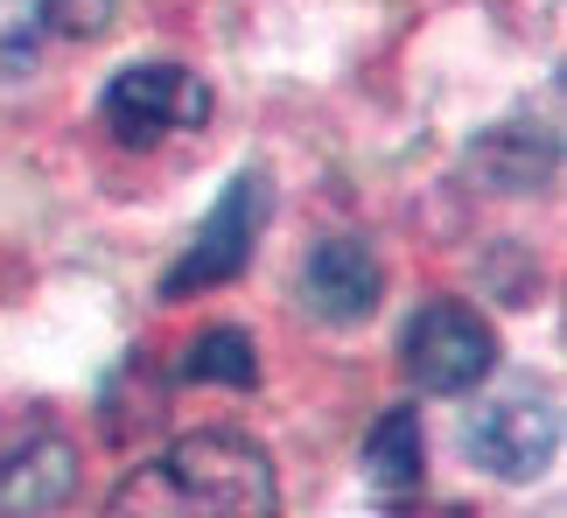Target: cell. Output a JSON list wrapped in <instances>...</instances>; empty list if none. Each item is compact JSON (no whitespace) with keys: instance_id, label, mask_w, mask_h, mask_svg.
<instances>
[{"instance_id":"cell-1","label":"cell","mask_w":567,"mask_h":518,"mask_svg":"<svg viewBox=\"0 0 567 518\" xmlns=\"http://www.w3.org/2000/svg\"><path fill=\"white\" fill-rule=\"evenodd\" d=\"M274 463L246 435L204 427L183 435L162 463H141L113 490L105 518H274Z\"/></svg>"},{"instance_id":"cell-2","label":"cell","mask_w":567,"mask_h":518,"mask_svg":"<svg viewBox=\"0 0 567 518\" xmlns=\"http://www.w3.org/2000/svg\"><path fill=\"white\" fill-rule=\"evenodd\" d=\"M267 210H274V189H267V176H259V168L231 176V189L217 197V210L196 225L189 252L162 273V294L183 301V294H204V288H225V280H238V273L252 267V239H259V225H267Z\"/></svg>"},{"instance_id":"cell-3","label":"cell","mask_w":567,"mask_h":518,"mask_svg":"<svg viewBox=\"0 0 567 518\" xmlns=\"http://www.w3.org/2000/svg\"><path fill=\"white\" fill-rule=\"evenodd\" d=\"M105 126H113L120 147H155L183 126L210 120V84L183 71V63H126V71L105 84Z\"/></svg>"},{"instance_id":"cell-4","label":"cell","mask_w":567,"mask_h":518,"mask_svg":"<svg viewBox=\"0 0 567 518\" xmlns=\"http://www.w3.org/2000/svg\"><path fill=\"white\" fill-rule=\"evenodd\" d=\"M497 364V336L491 322L463 309V301H427L406 330V372L421 393H470L484 385Z\"/></svg>"},{"instance_id":"cell-5","label":"cell","mask_w":567,"mask_h":518,"mask_svg":"<svg viewBox=\"0 0 567 518\" xmlns=\"http://www.w3.org/2000/svg\"><path fill=\"white\" fill-rule=\"evenodd\" d=\"M470 448H476V463L497 469L505 484L547 477V463L560 456V414H554V400L512 393V400L484 406V414H476V427H470Z\"/></svg>"},{"instance_id":"cell-6","label":"cell","mask_w":567,"mask_h":518,"mask_svg":"<svg viewBox=\"0 0 567 518\" xmlns=\"http://www.w3.org/2000/svg\"><path fill=\"white\" fill-rule=\"evenodd\" d=\"M379 294H385V273H379L372 246H358V239L316 246L309 267H301V301H309V315H322V322H364L379 309Z\"/></svg>"},{"instance_id":"cell-7","label":"cell","mask_w":567,"mask_h":518,"mask_svg":"<svg viewBox=\"0 0 567 518\" xmlns=\"http://www.w3.org/2000/svg\"><path fill=\"white\" fill-rule=\"evenodd\" d=\"M78 490V448L63 435H35L0 456V518H50Z\"/></svg>"},{"instance_id":"cell-8","label":"cell","mask_w":567,"mask_h":518,"mask_svg":"<svg viewBox=\"0 0 567 518\" xmlns=\"http://www.w3.org/2000/svg\"><path fill=\"white\" fill-rule=\"evenodd\" d=\"M364 484L379 490V498H406V490H421V469H427V442H421V414H406V406H392L379 414V427L364 435Z\"/></svg>"},{"instance_id":"cell-9","label":"cell","mask_w":567,"mask_h":518,"mask_svg":"<svg viewBox=\"0 0 567 518\" xmlns=\"http://www.w3.org/2000/svg\"><path fill=\"white\" fill-rule=\"evenodd\" d=\"M183 379L189 385H259V351L246 330H204L183 351Z\"/></svg>"},{"instance_id":"cell-10","label":"cell","mask_w":567,"mask_h":518,"mask_svg":"<svg viewBox=\"0 0 567 518\" xmlns=\"http://www.w3.org/2000/svg\"><path fill=\"white\" fill-rule=\"evenodd\" d=\"M42 50V0H0V71L21 77Z\"/></svg>"},{"instance_id":"cell-11","label":"cell","mask_w":567,"mask_h":518,"mask_svg":"<svg viewBox=\"0 0 567 518\" xmlns=\"http://www.w3.org/2000/svg\"><path fill=\"white\" fill-rule=\"evenodd\" d=\"M113 21V0H42V29L56 35H99Z\"/></svg>"}]
</instances>
